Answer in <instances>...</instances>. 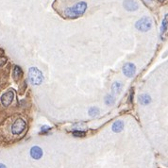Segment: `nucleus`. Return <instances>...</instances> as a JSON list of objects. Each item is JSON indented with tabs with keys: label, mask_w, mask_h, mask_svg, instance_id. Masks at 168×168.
I'll return each instance as SVG.
<instances>
[{
	"label": "nucleus",
	"mask_w": 168,
	"mask_h": 168,
	"mask_svg": "<svg viewBox=\"0 0 168 168\" xmlns=\"http://www.w3.org/2000/svg\"><path fill=\"white\" fill-rule=\"evenodd\" d=\"M50 130V127H48V126H44V127H42V128H41V133H46V132H47V131H49Z\"/></svg>",
	"instance_id": "18"
},
{
	"label": "nucleus",
	"mask_w": 168,
	"mask_h": 168,
	"mask_svg": "<svg viewBox=\"0 0 168 168\" xmlns=\"http://www.w3.org/2000/svg\"><path fill=\"white\" fill-rule=\"evenodd\" d=\"M23 75V71L21 69V67L18 65H15L14 68H13V72H12V77L14 78L15 80H18Z\"/></svg>",
	"instance_id": "11"
},
{
	"label": "nucleus",
	"mask_w": 168,
	"mask_h": 168,
	"mask_svg": "<svg viewBox=\"0 0 168 168\" xmlns=\"http://www.w3.org/2000/svg\"><path fill=\"white\" fill-rule=\"evenodd\" d=\"M13 99H14V93L12 91H9L5 94H2L1 98H0V100H1V103L4 107H9L12 101H13Z\"/></svg>",
	"instance_id": "6"
},
{
	"label": "nucleus",
	"mask_w": 168,
	"mask_h": 168,
	"mask_svg": "<svg viewBox=\"0 0 168 168\" xmlns=\"http://www.w3.org/2000/svg\"><path fill=\"white\" fill-rule=\"evenodd\" d=\"M30 156L34 160H39L43 157V150L39 146H33L30 149Z\"/></svg>",
	"instance_id": "8"
},
{
	"label": "nucleus",
	"mask_w": 168,
	"mask_h": 168,
	"mask_svg": "<svg viewBox=\"0 0 168 168\" xmlns=\"http://www.w3.org/2000/svg\"><path fill=\"white\" fill-rule=\"evenodd\" d=\"M122 89H123V85H122V82L120 81H114L112 85V92L114 94L121 93Z\"/></svg>",
	"instance_id": "12"
},
{
	"label": "nucleus",
	"mask_w": 168,
	"mask_h": 168,
	"mask_svg": "<svg viewBox=\"0 0 168 168\" xmlns=\"http://www.w3.org/2000/svg\"><path fill=\"white\" fill-rule=\"evenodd\" d=\"M123 74L127 77V78H132L134 75H135L136 72V67L133 63L131 62H127L122 68Z\"/></svg>",
	"instance_id": "5"
},
{
	"label": "nucleus",
	"mask_w": 168,
	"mask_h": 168,
	"mask_svg": "<svg viewBox=\"0 0 168 168\" xmlns=\"http://www.w3.org/2000/svg\"><path fill=\"white\" fill-rule=\"evenodd\" d=\"M26 126V122L23 119L19 118L12 126V132L14 134V135H19V134H21L25 130Z\"/></svg>",
	"instance_id": "4"
},
{
	"label": "nucleus",
	"mask_w": 168,
	"mask_h": 168,
	"mask_svg": "<svg viewBox=\"0 0 168 168\" xmlns=\"http://www.w3.org/2000/svg\"><path fill=\"white\" fill-rule=\"evenodd\" d=\"M166 27H167V15L165 16V18L162 21V26H161V33H163L164 31H166Z\"/></svg>",
	"instance_id": "16"
},
{
	"label": "nucleus",
	"mask_w": 168,
	"mask_h": 168,
	"mask_svg": "<svg viewBox=\"0 0 168 168\" xmlns=\"http://www.w3.org/2000/svg\"><path fill=\"white\" fill-rule=\"evenodd\" d=\"M123 5H124V8L128 12H134L138 10L139 8V5L135 0H125Z\"/></svg>",
	"instance_id": "7"
},
{
	"label": "nucleus",
	"mask_w": 168,
	"mask_h": 168,
	"mask_svg": "<svg viewBox=\"0 0 168 168\" xmlns=\"http://www.w3.org/2000/svg\"><path fill=\"white\" fill-rule=\"evenodd\" d=\"M138 99H139V102L142 105H148L151 102V97L146 94H143L139 95Z\"/></svg>",
	"instance_id": "9"
},
{
	"label": "nucleus",
	"mask_w": 168,
	"mask_h": 168,
	"mask_svg": "<svg viewBox=\"0 0 168 168\" xmlns=\"http://www.w3.org/2000/svg\"><path fill=\"white\" fill-rule=\"evenodd\" d=\"M114 102H115V98H114V96H113V95H112V94H108V95L105 97V103H106L108 106H112V105H113V104H114Z\"/></svg>",
	"instance_id": "13"
},
{
	"label": "nucleus",
	"mask_w": 168,
	"mask_h": 168,
	"mask_svg": "<svg viewBox=\"0 0 168 168\" xmlns=\"http://www.w3.org/2000/svg\"><path fill=\"white\" fill-rule=\"evenodd\" d=\"M135 26L138 30L142 31V32H146L148 31L151 27H152V20L148 17H144L139 19L136 24Z\"/></svg>",
	"instance_id": "3"
},
{
	"label": "nucleus",
	"mask_w": 168,
	"mask_h": 168,
	"mask_svg": "<svg viewBox=\"0 0 168 168\" xmlns=\"http://www.w3.org/2000/svg\"><path fill=\"white\" fill-rule=\"evenodd\" d=\"M28 80L34 86L41 85L44 81V75L36 67H30L28 70Z\"/></svg>",
	"instance_id": "2"
},
{
	"label": "nucleus",
	"mask_w": 168,
	"mask_h": 168,
	"mask_svg": "<svg viewBox=\"0 0 168 168\" xmlns=\"http://www.w3.org/2000/svg\"><path fill=\"white\" fill-rule=\"evenodd\" d=\"M89 115L91 116H95V115H98L99 114V110L95 107H92L89 109Z\"/></svg>",
	"instance_id": "14"
},
{
	"label": "nucleus",
	"mask_w": 168,
	"mask_h": 168,
	"mask_svg": "<svg viewBox=\"0 0 168 168\" xmlns=\"http://www.w3.org/2000/svg\"><path fill=\"white\" fill-rule=\"evenodd\" d=\"M0 168H7V166L3 163H0Z\"/></svg>",
	"instance_id": "19"
},
{
	"label": "nucleus",
	"mask_w": 168,
	"mask_h": 168,
	"mask_svg": "<svg viewBox=\"0 0 168 168\" xmlns=\"http://www.w3.org/2000/svg\"><path fill=\"white\" fill-rule=\"evenodd\" d=\"M123 128H124V122L121 121V120H118V121L114 122L113 125V132H116V133L121 132V131L123 130Z\"/></svg>",
	"instance_id": "10"
},
{
	"label": "nucleus",
	"mask_w": 168,
	"mask_h": 168,
	"mask_svg": "<svg viewBox=\"0 0 168 168\" xmlns=\"http://www.w3.org/2000/svg\"><path fill=\"white\" fill-rule=\"evenodd\" d=\"M7 61V58L4 57V56H0V67L3 66Z\"/></svg>",
	"instance_id": "17"
},
{
	"label": "nucleus",
	"mask_w": 168,
	"mask_h": 168,
	"mask_svg": "<svg viewBox=\"0 0 168 168\" xmlns=\"http://www.w3.org/2000/svg\"><path fill=\"white\" fill-rule=\"evenodd\" d=\"M73 135L76 137H84L86 135V133L84 131H80V130H75L73 131Z\"/></svg>",
	"instance_id": "15"
},
{
	"label": "nucleus",
	"mask_w": 168,
	"mask_h": 168,
	"mask_svg": "<svg viewBox=\"0 0 168 168\" xmlns=\"http://www.w3.org/2000/svg\"><path fill=\"white\" fill-rule=\"evenodd\" d=\"M159 1H160V2H163V1H164V0H159Z\"/></svg>",
	"instance_id": "20"
},
{
	"label": "nucleus",
	"mask_w": 168,
	"mask_h": 168,
	"mask_svg": "<svg viewBox=\"0 0 168 168\" xmlns=\"http://www.w3.org/2000/svg\"><path fill=\"white\" fill-rule=\"evenodd\" d=\"M86 10H87L86 2L80 1L72 7L67 8L64 11V14L66 17H68V18H78V17L83 15L84 12H86Z\"/></svg>",
	"instance_id": "1"
}]
</instances>
